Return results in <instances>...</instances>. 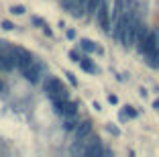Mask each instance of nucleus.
Segmentation results:
<instances>
[{"instance_id": "obj_1", "label": "nucleus", "mask_w": 159, "mask_h": 157, "mask_svg": "<svg viewBox=\"0 0 159 157\" xmlns=\"http://www.w3.org/2000/svg\"><path fill=\"white\" fill-rule=\"evenodd\" d=\"M45 92H47V96H49V100H51V102L67 98V88L63 86V82H61L59 78H55V76H47V80H45Z\"/></svg>"}, {"instance_id": "obj_2", "label": "nucleus", "mask_w": 159, "mask_h": 157, "mask_svg": "<svg viewBox=\"0 0 159 157\" xmlns=\"http://www.w3.org/2000/svg\"><path fill=\"white\" fill-rule=\"evenodd\" d=\"M45 74H47V65L43 63V61H39V59H33V63H31L23 72L25 80H27V82H31V84H37Z\"/></svg>"}, {"instance_id": "obj_3", "label": "nucleus", "mask_w": 159, "mask_h": 157, "mask_svg": "<svg viewBox=\"0 0 159 157\" xmlns=\"http://www.w3.org/2000/svg\"><path fill=\"white\" fill-rule=\"evenodd\" d=\"M53 110H55L59 116L75 114V112H78V104L71 102L70 98H63V100H55V102H53Z\"/></svg>"}, {"instance_id": "obj_4", "label": "nucleus", "mask_w": 159, "mask_h": 157, "mask_svg": "<svg viewBox=\"0 0 159 157\" xmlns=\"http://www.w3.org/2000/svg\"><path fill=\"white\" fill-rule=\"evenodd\" d=\"M14 59H16V67H19L20 72H25L29 65L33 63L35 57L31 55V51L23 49V47H14Z\"/></svg>"}, {"instance_id": "obj_5", "label": "nucleus", "mask_w": 159, "mask_h": 157, "mask_svg": "<svg viewBox=\"0 0 159 157\" xmlns=\"http://www.w3.org/2000/svg\"><path fill=\"white\" fill-rule=\"evenodd\" d=\"M96 19H98V25L104 29V31H110V8H108L106 0H104L100 8L96 10Z\"/></svg>"}, {"instance_id": "obj_6", "label": "nucleus", "mask_w": 159, "mask_h": 157, "mask_svg": "<svg viewBox=\"0 0 159 157\" xmlns=\"http://www.w3.org/2000/svg\"><path fill=\"white\" fill-rule=\"evenodd\" d=\"M98 155H110V153L100 145L98 139L96 141H88V145H86V157H98Z\"/></svg>"}, {"instance_id": "obj_7", "label": "nucleus", "mask_w": 159, "mask_h": 157, "mask_svg": "<svg viewBox=\"0 0 159 157\" xmlns=\"http://www.w3.org/2000/svg\"><path fill=\"white\" fill-rule=\"evenodd\" d=\"M74 133H75V139H86L90 133H92V122H90V120L78 122V127L74 129Z\"/></svg>"}, {"instance_id": "obj_8", "label": "nucleus", "mask_w": 159, "mask_h": 157, "mask_svg": "<svg viewBox=\"0 0 159 157\" xmlns=\"http://www.w3.org/2000/svg\"><path fill=\"white\" fill-rule=\"evenodd\" d=\"M63 6L71 12V16H82V14H84L82 0H63Z\"/></svg>"}, {"instance_id": "obj_9", "label": "nucleus", "mask_w": 159, "mask_h": 157, "mask_svg": "<svg viewBox=\"0 0 159 157\" xmlns=\"http://www.w3.org/2000/svg\"><path fill=\"white\" fill-rule=\"evenodd\" d=\"M61 118H63V129L66 131H74L75 127H78V116L75 114H66V116H61Z\"/></svg>"}, {"instance_id": "obj_10", "label": "nucleus", "mask_w": 159, "mask_h": 157, "mask_svg": "<svg viewBox=\"0 0 159 157\" xmlns=\"http://www.w3.org/2000/svg\"><path fill=\"white\" fill-rule=\"evenodd\" d=\"M80 67L84 69V72H88V74H98V67L92 63V59H88V57H82L80 59Z\"/></svg>"}, {"instance_id": "obj_11", "label": "nucleus", "mask_w": 159, "mask_h": 157, "mask_svg": "<svg viewBox=\"0 0 159 157\" xmlns=\"http://www.w3.org/2000/svg\"><path fill=\"white\" fill-rule=\"evenodd\" d=\"M104 0H88V4H86V10H88L90 14H96V10L100 8V4H102Z\"/></svg>"}, {"instance_id": "obj_12", "label": "nucleus", "mask_w": 159, "mask_h": 157, "mask_svg": "<svg viewBox=\"0 0 159 157\" xmlns=\"http://www.w3.org/2000/svg\"><path fill=\"white\" fill-rule=\"evenodd\" d=\"M80 47H82L86 53H94V51H96V45H94L92 41H88V39H80Z\"/></svg>"}, {"instance_id": "obj_13", "label": "nucleus", "mask_w": 159, "mask_h": 157, "mask_svg": "<svg viewBox=\"0 0 159 157\" xmlns=\"http://www.w3.org/2000/svg\"><path fill=\"white\" fill-rule=\"evenodd\" d=\"M25 10H27V8H25L23 4H14V6H10V12H12V14H25Z\"/></svg>"}, {"instance_id": "obj_14", "label": "nucleus", "mask_w": 159, "mask_h": 157, "mask_svg": "<svg viewBox=\"0 0 159 157\" xmlns=\"http://www.w3.org/2000/svg\"><path fill=\"white\" fill-rule=\"evenodd\" d=\"M125 114L129 116V118H135V116H137V110L133 106H125Z\"/></svg>"}, {"instance_id": "obj_15", "label": "nucleus", "mask_w": 159, "mask_h": 157, "mask_svg": "<svg viewBox=\"0 0 159 157\" xmlns=\"http://www.w3.org/2000/svg\"><path fill=\"white\" fill-rule=\"evenodd\" d=\"M70 59L75 61V63H80V59H82V55H80L78 51H70Z\"/></svg>"}, {"instance_id": "obj_16", "label": "nucleus", "mask_w": 159, "mask_h": 157, "mask_svg": "<svg viewBox=\"0 0 159 157\" xmlns=\"http://www.w3.org/2000/svg\"><path fill=\"white\" fill-rule=\"evenodd\" d=\"M66 76H67V80H70V84L75 88V86H78V80H75V76L71 74V72H66Z\"/></svg>"}, {"instance_id": "obj_17", "label": "nucleus", "mask_w": 159, "mask_h": 157, "mask_svg": "<svg viewBox=\"0 0 159 157\" xmlns=\"http://www.w3.org/2000/svg\"><path fill=\"white\" fill-rule=\"evenodd\" d=\"M2 29H4V31H12L14 25L10 23V21H2Z\"/></svg>"}, {"instance_id": "obj_18", "label": "nucleus", "mask_w": 159, "mask_h": 157, "mask_svg": "<svg viewBox=\"0 0 159 157\" xmlns=\"http://www.w3.org/2000/svg\"><path fill=\"white\" fill-rule=\"evenodd\" d=\"M106 129H108V133H112V135H120V129H118V127H114V125H108Z\"/></svg>"}, {"instance_id": "obj_19", "label": "nucleus", "mask_w": 159, "mask_h": 157, "mask_svg": "<svg viewBox=\"0 0 159 157\" xmlns=\"http://www.w3.org/2000/svg\"><path fill=\"white\" fill-rule=\"evenodd\" d=\"M31 23H33V25H37V27H45V23H43V21L39 19V16H33V19H31Z\"/></svg>"}, {"instance_id": "obj_20", "label": "nucleus", "mask_w": 159, "mask_h": 157, "mask_svg": "<svg viewBox=\"0 0 159 157\" xmlns=\"http://www.w3.org/2000/svg\"><path fill=\"white\" fill-rule=\"evenodd\" d=\"M66 37L67 39H75V31H74V29H67V31H66Z\"/></svg>"}, {"instance_id": "obj_21", "label": "nucleus", "mask_w": 159, "mask_h": 157, "mask_svg": "<svg viewBox=\"0 0 159 157\" xmlns=\"http://www.w3.org/2000/svg\"><path fill=\"white\" fill-rule=\"evenodd\" d=\"M6 92H8V86H6V84L0 80V94H6Z\"/></svg>"}, {"instance_id": "obj_22", "label": "nucleus", "mask_w": 159, "mask_h": 157, "mask_svg": "<svg viewBox=\"0 0 159 157\" xmlns=\"http://www.w3.org/2000/svg\"><path fill=\"white\" fill-rule=\"evenodd\" d=\"M108 102H110V104H116V102H118V98L114 96V94H108Z\"/></svg>"}, {"instance_id": "obj_23", "label": "nucleus", "mask_w": 159, "mask_h": 157, "mask_svg": "<svg viewBox=\"0 0 159 157\" xmlns=\"http://www.w3.org/2000/svg\"><path fill=\"white\" fill-rule=\"evenodd\" d=\"M43 31H45V35H47V37H51V35H53V33H51V29L47 27V25H45V27H43Z\"/></svg>"}, {"instance_id": "obj_24", "label": "nucleus", "mask_w": 159, "mask_h": 157, "mask_svg": "<svg viewBox=\"0 0 159 157\" xmlns=\"http://www.w3.org/2000/svg\"><path fill=\"white\" fill-rule=\"evenodd\" d=\"M92 108H94V110H102V106H100L98 102H94V104H92Z\"/></svg>"}, {"instance_id": "obj_25", "label": "nucleus", "mask_w": 159, "mask_h": 157, "mask_svg": "<svg viewBox=\"0 0 159 157\" xmlns=\"http://www.w3.org/2000/svg\"><path fill=\"white\" fill-rule=\"evenodd\" d=\"M153 108H155V110H159V100H155V102H153Z\"/></svg>"}]
</instances>
